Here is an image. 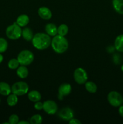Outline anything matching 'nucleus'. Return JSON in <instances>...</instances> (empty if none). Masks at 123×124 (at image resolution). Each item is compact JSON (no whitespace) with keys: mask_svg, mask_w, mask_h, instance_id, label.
Instances as JSON below:
<instances>
[{"mask_svg":"<svg viewBox=\"0 0 123 124\" xmlns=\"http://www.w3.org/2000/svg\"><path fill=\"white\" fill-rule=\"evenodd\" d=\"M51 38L47 33H37L34 35L31 42L36 49L39 50H43L48 48L51 46Z\"/></svg>","mask_w":123,"mask_h":124,"instance_id":"nucleus-1","label":"nucleus"},{"mask_svg":"<svg viewBox=\"0 0 123 124\" xmlns=\"http://www.w3.org/2000/svg\"><path fill=\"white\" fill-rule=\"evenodd\" d=\"M51 46L55 53L62 54L66 52L68 48L69 43L65 36L57 34L52 38Z\"/></svg>","mask_w":123,"mask_h":124,"instance_id":"nucleus-2","label":"nucleus"},{"mask_svg":"<svg viewBox=\"0 0 123 124\" xmlns=\"http://www.w3.org/2000/svg\"><path fill=\"white\" fill-rule=\"evenodd\" d=\"M22 27L15 22L7 27L6 30V35L10 39L17 40L22 36Z\"/></svg>","mask_w":123,"mask_h":124,"instance_id":"nucleus-3","label":"nucleus"},{"mask_svg":"<svg viewBox=\"0 0 123 124\" xmlns=\"http://www.w3.org/2000/svg\"><path fill=\"white\" fill-rule=\"evenodd\" d=\"M34 58V56L33 52L28 50H22L21 52H19L17 56V59L19 61V64L25 66L30 65L33 62Z\"/></svg>","mask_w":123,"mask_h":124,"instance_id":"nucleus-4","label":"nucleus"},{"mask_svg":"<svg viewBox=\"0 0 123 124\" xmlns=\"http://www.w3.org/2000/svg\"><path fill=\"white\" fill-rule=\"evenodd\" d=\"M12 93L18 96H24L28 93L29 90V86L27 82L24 81H18L12 85Z\"/></svg>","mask_w":123,"mask_h":124,"instance_id":"nucleus-5","label":"nucleus"},{"mask_svg":"<svg viewBox=\"0 0 123 124\" xmlns=\"http://www.w3.org/2000/svg\"><path fill=\"white\" fill-rule=\"evenodd\" d=\"M107 101L114 107H119L123 104V96L116 91H111L107 94Z\"/></svg>","mask_w":123,"mask_h":124,"instance_id":"nucleus-6","label":"nucleus"},{"mask_svg":"<svg viewBox=\"0 0 123 124\" xmlns=\"http://www.w3.org/2000/svg\"><path fill=\"white\" fill-rule=\"evenodd\" d=\"M74 79L75 82L78 84H84L88 81V76L86 71L84 69L78 67L74 71Z\"/></svg>","mask_w":123,"mask_h":124,"instance_id":"nucleus-7","label":"nucleus"},{"mask_svg":"<svg viewBox=\"0 0 123 124\" xmlns=\"http://www.w3.org/2000/svg\"><path fill=\"white\" fill-rule=\"evenodd\" d=\"M43 110L48 115H53L57 113L58 107L54 101L47 100L43 102Z\"/></svg>","mask_w":123,"mask_h":124,"instance_id":"nucleus-8","label":"nucleus"},{"mask_svg":"<svg viewBox=\"0 0 123 124\" xmlns=\"http://www.w3.org/2000/svg\"><path fill=\"white\" fill-rule=\"evenodd\" d=\"M72 92V87L68 83L62 84L58 90V98L60 100H63L65 96H67Z\"/></svg>","mask_w":123,"mask_h":124,"instance_id":"nucleus-9","label":"nucleus"},{"mask_svg":"<svg viewBox=\"0 0 123 124\" xmlns=\"http://www.w3.org/2000/svg\"><path fill=\"white\" fill-rule=\"evenodd\" d=\"M58 116L62 120L65 121H69L74 117V111L71 108L66 107L59 111Z\"/></svg>","mask_w":123,"mask_h":124,"instance_id":"nucleus-10","label":"nucleus"},{"mask_svg":"<svg viewBox=\"0 0 123 124\" xmlns=\"http://www.w3.org/2000/svg\"><path fill=\"white\" fill-rule=\"evenodd\" d=\"M37 13H38L40 18L44 19V20H49L52 18V16H53L51 10L47 7H45V6L40 7L38 9Z\"/></svg>","mask_w":123,"mask_h":124,"instance_id":"nucleus-11","label":"nucleus"},{"mask_svg":"<svg viewBox=\"0 0 123 124\" xmlns=\"http://www.w3.org/2000/svg\"><path fill=\"white\" fill-rule=\"evenodd\" d=\"M30 22L29 16L26 14H22L17 18L16 23L20 27H25Z\"/></svg>","mask_w":123,"mask_h":124,"instance_id":"nucleus-12","label":"nucleus"},{"mask_svg":"<svg viewBox=\"0 0 123 124\" xmlns=\"http://www.w3.org/2000/svg\"><path fill=\"white\" fill-rule=\"evenodd\" d=\"M12 93V88L8 83L5 82H0V94L7 96Z\"/></svg>","mask_w":123,"mask_h":124,"instance_id":"nucleus-13","label":"nucleus"},{"mask_svg":"<svg viewBox=\"0 0 123 124\" xmlns=\"http://www.w3.org/2000/svg\"><path fill=\"white\" fill-rule=\"evenodd\" d=\"M45 30L46 33L48 34L49 36H54L57 35V27L55 24L53 23H49L45 25Z\"/></svg>","mask_w":123,"mask_h":124,"instance_id":"nucleus-14","label":"nucleus"},{"mask_svg":"<svg viewBox=\"0 0 123 124\" xmlns=\"http://www.w3.org/2000/svg\"><path fill=\"white\" fill-rule=\"evenodd\" d=\"M114 47L116 50L123 53V34L116 37L114 42Z\"/></svg>","mask_w":123,"mask_h":124,"instance_id":"nucleus-15","label":"nucleus"},{"mask_svg":"<svg viewBox=\"0 0 123 124\" xmlns=\"http://www.w3.org/2000/svg\"><path fill=\"white\" fill-rule=\"evenodd\" d=\"M16 74L20 78L25 79L28 76V69L25 65H20L16 69Z\"/></svg>","mask_w":123,"mask_h":124,"instance_id":"nucleus-16","label":"nucleus"},{"mask_svg":"<svg viewBox=\"0 0 123 124\" xmlns=\"http://www.w3.org/2000/svg\"><path fill=\"white\" fill-rule=\"evenodd\" d=\"M28 98L30 101L33 102H36L37 101H39L42 99V96L41 94L37 90H31L28 93Z\"/></svg>","mask_w":123,"mask_h":124,"instance_id":"nucleus-17","label":"nucleus"},{"mask_svg":"<svg viewBox=\"0 0 123 124\" xmlns=\"http://www.w3.org/2000/svg\"><path fill=\"white\" fill-rule=\"evenodd\" d=\"M34 35L33 30L29 27H25L22 30V37L27 41H31Z\"/></svg>","mask_w":123,"mask_h":124,"instance_id":"nucleus-18","label":"nucleus"},{"mask_svg":"<svg viewBox=\"0 0 123 124\" xmlns=\"http://www.w3.org/2000/svg\"><path fill=\"white\" fill-rule=\"evenodd\" d=\"M112 6L116 13L123 15V0H112Z\"/></svg>","mask_w":123,"mask_h":124,"instance_id":"nucleus-19","label":"nucleus"},{"mask_svg":"<svg viewBox=\"0 0 123 124\" xmlns=\"http://www.w3.org/2000/svg\"><path fill=\"white\" fill-rule=\"evenodd\" d=\"M18 96L13 93H10L9 95L7 96V103L8 106L14 107L18 104Z\"/></svg>","mask_w":123,"mask_h":124,"instance_id":"nucleus-20","label":"nucleus"},{"mask_svg":"<svg viewBox=\"0 0 123 124\" xmlns=\"http://www.w3.org/2000/svg\"><path fill=\"white\" fill-rule=\"evenodd\" d=\"M84 87L88 92L90 93H95L97 91V86L96 84L92 81H87L84 84Z\"/></svg>","mask_w":123,"mask_h":124,"instance_id":"nucleus-21","label":"nucleus"},{"mask_svg":"<svg viewBox=\"0 0 123 124\" xmlns=\"http://www.w3.org/2000/svg\"><path fill=\"white\" fill-rule=\"evenodd\" d=\"M69 31L68 27L66 24H61L57 27V34L61 36H65Z\"/></svg>","mask_w":123,"mask_h":124,"instance_id":"nucleus-22","label":"nucleus"},{"mask_svg":"<svg viewBox=\"0 0 123 124\" xmlns=\"http://www.w3.org/2000/svg\"><path fill=\"white\" fill-rule=\"evenodd\" d=\"M43 121V117L39 114L34 115L30 119V124H41Z\"/></svg>","mask_w":123,"mask_h":124,"instance_id":"nucleus-23","label":"nucleus"},{"mask_svg":"<svg viewBox=\"0 0 123 124\" xmlns=\"http://www.w3.org/2000/svg\"><path fill=\"white\" fill-rule=\"evenodd\" d=\"M19 65H20V64H19V61H18V60L17 58L16 59V58H13V59H11L8 62V68L10 69H12V70L17 69Z\"/></svg>","mask_w":123,"mask_h":124,"instance_id":"nucleus-24","label":"nucleus"},{"mask_svg":"<svg viewBox=\"0 0 123 124\" xmlns=\"http://www.w3.org/2000/svg\"><path fill=\"white\" fill-rule=\"evenodd\" d=\"M8 48V42L4 38H0V53L6 52Z\"/></svg>","mask_w":123,"mask_h":124,"instance_id":"nucleus-25","label":"nucleus"},{"mask_svg":"<svg viewBox=\"0 0 123 124\" xmlns=\"http://www.w3.org/2000/svg\"><path fill=\"white\" fill-rule=\"evenodd\" d=\"M19 121V116L16 114L10 115L8 118V122L10 124H17Z\"/></svg>","mask_w":123,"mask_h":124,"instance_id":"nucleus-26","label":"nucleus"},{"mask_svg":"<svg viewBox=\"0 0 123 124\" xmlns=\"http://www.w3.org/2000/svg\"><path fill=\"white\" fill-rule=\"evenodd\" d=\"M34 107L36 109V110H38V111H41V110H43V103L42 102L37 101L36 102H35L34 105Z\"/></svg>","mask_w":123,"mask_h":124,"instance_id":"nucleus-27","label":"nucleus"},{"mask_svg":"<svg viewBox=\"0 0 123 124\" xmlns=\"http://www.w3.org/2000/svg\"><path fill=\"white\" fill-rule=\"evenodd\" d=\"M120 56H119L118 54H116L113 56V61L114 62L115 64H118L121 62V59H120Z\"/></svg>","mask_w":123,"mask_h":124,"instance_id":"nucleus-28","label":"nucleus"},{"mask_svg":"<svg viewBox=\"0 0 123 124\" xmlns=\"http://www.w3.org/2000/svg\"><path fill=\"white\" fill-rule=\"evenodd\" d=\"M69 123L70 124H81L82 122H81L80 121H79L77 119H75V118H72L69 121Z\"/></svg>","mask_w":123,"mask_h":124,"instance_id":"nucleus-29","label":"nucleus"},{"mask_svg":"<svg viewBox=\"0 0 123 124\" xmlns=\"http://www.w3.org/2000/svg\"><path fill=\"white\" fill-rule=\"evenodd\" d=\"M115 50V48L114 46H110L107 47V51L108 53H112V52H113V51H114Z\"/></svg>","mask_w":123,"mask_h":124,"instance_id":"nucleus-30","label":"nucleus"},{"mask_svg":"<svg viewBox=\"0 0 123 124\" xmlns=\"http://www.w3.org/2000/svg\"><path fill=\"white\" fill-rule=\"evenodd\" d=\"M118 113H119V115H120L122 117H123V105H120V106L119 107Z\"/></svg>","mask_w":123,"mask_h":124,"instance_id":"nucleus-31","label":"nucleus"},{"mask_svg":"<svg viewBox=\"0 0 123 124\" xmlns=\"http://www.w3.org/2000/svg\"><path fill=\"white\" fill-rule=\"evenodd\" d=\"M18 124H30V122H28V121H19Z\"/></svg>","mask_w":123,"mask_h":124,"instance_id":"nucleus-32","label":"nucleus"},{"mask_svg":"<svg viewBox=\"0 0 123 124\" xmlns=\"http://www.w3.org/2000/svg\"><path fill=\"white\" fill-rule=\"evenodd\" d=\"M3 59H4V57L1 54V53H0V64L3 61Z\"/></svg>","mask_w":123,"mask_h":124,"instance_id":"nucleus-33","label":"nucleus"},{"mask_svg":"<svg viewBox=\"0 0 123 124\" xmlns=\"http://www.w3.org/2000/svg\"><path fill=\"white\" fill-rule=\"evenodd\" d=\"M121 71L123 72V64L122 65V66L121 67Z\"/></svg>","mask_w":123,"mask_h":124,"instance_id":"nucleus-34","label":"nucleus"},{"mask_svg":"<svg viewBox=\"0 0 123 124\" xmlns=\"http://www.w3.org/2000/svg\"><path fill=\"white\" fill-rule=\"evenodd\" d=\"M0 104H1V98H0Z\"/></svg>","mask_w":123,"mask_h":124,"instance_id":"nucleus-35","label":"nucleus"},{"mask_svg":"<svg viewBox=\"0 0 123 124\" xmlns=\"http://www.w3.org/2000/svg\"></svg>","mask_w":123,"mask_h":124,"instance_id":"nucleus-36","label":"nucleus"}]
</instances>
